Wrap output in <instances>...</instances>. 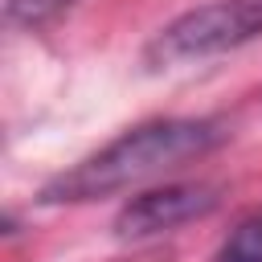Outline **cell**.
Returning a JSON list of instances; mask_svg holds the SVG:
<instances>
[{
  "label": "cell",
  "mask_w": 262,
  "mask_h": 262,
  "mask_svg": "<svg viewBox=\"0 0 262 262\" xmlns=\"http://www.w3.org/2000/svg\"><path fill=\"white\" fill-rule=\"evenodd\" d=\"M217 143H221V127L209 119H151V123L123 131L119 139H111L94 156L78 160L61 176H53L41 188V201L45 205L98 201V196L123 192L139 180H151L184 160H196V156L213 151Z\"/></svg>",
  "instance_id": "6da1fadb"
},
{
  "label": "cell",
  "mask_w": 262,
  "mask_h": 262,
  "mask_svg": "<svg viewBox=\"0 0 262 262\" xmlns=\"http://www.w3.org/2000/svg\"><path fill=\"white\" fill-rule=\"evenodd\" d=\"M258 37H262V0H209L168 20L151 37L147 61L151 66L201 61V57L242 49Z\"/></svg>",
  "instance_id": "7a4b0ae2"
},
{
  "label": "cell",
  "mask_w": 262,
  "mask_h": 262,
  "mask_svg": "<svg viewBox=\"0 0 262 262\" xmlns=\"http://www.w3.org/2000/svg\"><path fill=\"white\" fill-rule=\"evenodd\" d=\"M213 209H217V188L213 184H201V180L147 188V192L131 196L115 213V237L139 242V237L172 233V229H180V225H188L196 217H209Z\"/></svg>",
  "instance_id": "3957f363"
},
{
  "label": "cell",
  "mask_w": 262,
  "mask_h": 262,
  "mask_svg": "<svg viewBox=\"0 0 262 262\" xmlns=\"http://www.w3.org/2000/svg\"><path fill=\"white\" fill-rule=\"evenodd\" d=\"M213 262H262V213L246 217L213 254Z\"/></svg>",
  "instance_id": "277c9868"
},
{
  "label": "cell",
  "mask_w": 262,
  "mask_h": 262,
  "mask_svg": "<svg viewBox=\"0 0 262 262\" xmlns=\"http://www.w3.org/2000/svg\"><path fill=\"white\" fill-rule=\"evenodd\" d=\"M78 0H4V16L12 25H25V29H37L45 20H53L57 12L74 8Z\"/></svg>",
  "instance_id": "5b68a950"
}]
</instances>
